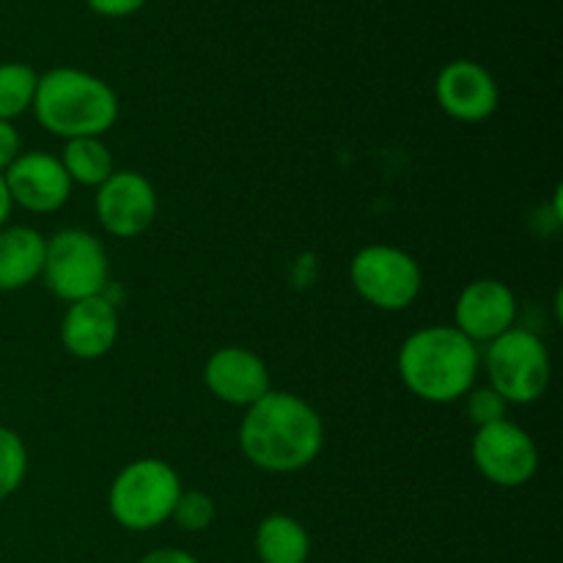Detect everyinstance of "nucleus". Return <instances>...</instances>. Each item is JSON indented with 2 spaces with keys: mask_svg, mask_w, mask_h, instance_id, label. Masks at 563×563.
Returning <instances> with one entry per match:
<instances>
[{
  "mask_svg": "<svg viewBox=\"0 0 563 563\" xmlns=\"http://www.w3.org/2000/svg\"><path fill=\"white\" fill-rule=\"evenodd\" d=\"M471 451L478 473L495 487H522L539 471L537 443L520 423L509 418L478 429Z\"/></svg>",
  "mask_w": 563,
  "mask_h": 563,
  "instance_id": "nucleus-8",
  "label": "nucleus"
},
{
  "mask_svg": "<svg viewBox=\"0 0 563 563\" xmlns=\"http://www.w3.org/2000/svg\"><path fill=\"white\" fill-rule=\"evenodd\" d=\"M97 220L115 240H135L152 229L157 218V192L137 170H113L93 198Z\"/></svg>",
  "mask_w": 563,
  "mask_h": 563,
  "instance_id": "nucleus-9",
  "label": "nucleus"
},
{
  "mask_svg": "<svg viewBox=\"0 0 563 563\" xmlns=\"http://www.w3.org/2000/svg\"><path fill=\"white\" fill-rule=\"evenodd\" d=\"M256 555L262 563H306L311 539L295 517L269 515L256 528Z\"/></svg>",
  "mask_w": 563,
  "mask_h": 563,
  "instance_id": "nucleus-16",
  "label": "nucleus"
},
{
  "mask_svg": "<svg viewBox=\"0 0 563 563\" xmlns=\"http://www.w3.org/2000/svg\"><path fill=\"white\" fill-rule=\"evenodd\" d=\"M137 563H201L196 559V555H190L187 550H179V548H159V550H152V553L143 555Z\"/></svg>",
  "mask_w": 563,
  "mask_h": 563,
  "instance_id": "nucleus-24",
  "label": "nucleus"
},
{
  "mask_svg": "<svg viewBox=\"0 0 563 563\" xmlns=\"http://www.w3.org/2000/svg\"><path fill=\"white\" fill-rule=\"evenodd\" d=\"M396 363L410 394L429 405H451L476 388L482 355L454 324H432L407 335Z\"/></svg>",
  "mask_w": 563,
  "mask_h": 563,
  "instance_id": "nucleus-2",
  "label": "nucleus"
},
{
  "mask_svg": "<svg viewBox=\"0 0 563 563\" xmlns=\"http://www.w3.org/2000/svg\"><path fill=\"white\" fill-rule=\"evenodd\" d=\"M170 520H174L181 531H190V533L207 531L214 520L212 495L201 493V489H190V493H185V489H181Z\"/></svg>",
  "mask_w": 563,
  "mask_h": 563,
  "instance_id": "nucleus-20",
  "label": "nucleus"
},
{
  "mask_svg": "<svg viewBox=\"0 0 563 563\" xmlns=\"http://www.w3.org/2000/svg\"><path fill=\"white\" fill-rule=\"evenodd\" d=\"M38 75L27 64H0V121H14L33 108Z\"/></svg>",
  "mask_w": 563,
  "mask_h": 563,
  "instance_id": "nucleus-18",
  "label": "nucleus"
},
{
  "mask_svg": "<svg viewBox=\"0 0 563 563\" xmlns=\"http://www.w3.org/2000/svg\"><path fill=\"white\" fill-rule=\"evenodd\" d=\"M47 240L31 225L0 229V291H20L42 278Z\"/></svg>",
  "mask_w": 563,
  "mask_h": 563,
  "instance_id": "nucleus-15",
  "label": "nucleus"
},
{
  "mask_svg": "<svg viewBox=\"0 0 563 563\" xmlns=\"http://www.w3.org/2000/svg\"><path fill=\"white\" fill-rule=\"evenodd\" d=\"M456 330L473 344H489L517 322V297L498 278H478L462 289L454 306Z\"/></svg>",
  "mask_w": 563,
  "mask_h": 563,
  "instance_id": "nucleus-12",
  "label": "nucleus"
},
{
  "mask_svg": "<svg viewBox=\"0 0 563 563\" xmlns=\"http://www.w3.org/2000/svg\"><path fill=\"white\" fill-rule=\"evenodd\" d=\"M179 495V473L168 462L146 456L121 467L110 484L108 506L113 520L126 531H154L170 520Z\"/></svg>",
  "mask_w": 563,
  "mask_h": 563,
  "instance_id": "nucleus-4",
  "label": "nucleus"
},
{
  "mask_svg": "<svg viewBox=\"0 0 563 563\" xmlns=\"http://www.w3.org/2000/svg\"><path fill=\"white\" fill-rule=\"evenodd\" d=\"M27 476V449L20 434L0 427V500L11 498Z\"/></svg>",
  "mask_w": 563,
  "mask_h": 563,
  "instance_id": "nucleus-19",
  "label": "nucleus"
},
{
  "mask_svg": "<svg viewBox=\"0 0 563 563\" xmlns=\"http://www.w3.org/2000/svg\"><path fill=\"white\" fill-rule=\"evenodd\" d=\"M240 449L258 471L297 473L322 454V416L289 390H269L245 410Z\"/></svg>",
  "mask_w": 563,
  "mask_h": 563,
  "instance_id": "nucleus-1",
  "label": "nucleus"
},
{
  "mask_svg": "<svg viewBox=\"0 0 563 563\" xmlns=\"http://www.w3.org/2000/svg\"><path fill=\"white\" fill-rule=\"evenodd\" d=\"M86 3L99 16H130L137 14L148 0H86Z\"/></svg>",
  "mask_w": 563,
  "mask_h": 563,
  "instance_id": "nucleus-22",
  "label": "nucleus"
},
{
  "mask_svg": "<svg viewBox=\"0 0 563 563\" xmlns=\"http://www.w3.org/2000/svg\"><path fill=\"white\" fill-rule=\"evenodd\" d=\"M42 278L47 289L66 302L104 295L110 278L108 251L88 231H58L47 240Z\"/></svg>",
  "mask_w": 563,
  "mask_h": 563,
  "instance_id": "nucleus-6",
  "label": "nucleus"
},
{
  "mask_svg": "<svg viewBox=\"0 0 563 563\" xmlns=\"http://www.w3.org/2000/svg\"><path fill=\"white\" fill-rule=\"evenodd\" d=\"M31 110L55 137H102L119 119V97L102 77L58 66L38 77Z\"/></svg>",
  "mask_w": 563,
  "mask_h": 563,
  "instance_id": "nucleus-3",
  "label": "nucleus"
},
{
  "mask_svg": "<svg viewBox=\"0 0 563 563\" xmlns=\"http://www.w3.org/2000/svg\"><path fill=\"white\" fill-rule=\"evenodd\" d=\"M11 209H14V203H11L9 187H5V181H3V174H0V229H3V225L9 223V218H11Z\"/></svg>",
  "mask_w": 563,
  "mask_h": 563,
  "instance_id": "nucleus-25",
  "label": "nucleus"
},
{
  "mask_svg": "<svg viewBox=\"0 0 563 563\" xmlns=\"http://www.w3.org/2000/svg\"><path fill=\"white\" fill-rule=\"evenodd\" d=\"M203 383L214 399L231 407H251L273 390L269 368L245 346H223L203 366Z\"/></svg>",
  "mask_w": 563,
  "mask_h": 563,
  "instance_id": "nucleus-13",
  "label": "nucleus"
},
{
  "mask_svg": "<svg viewBox=\"0 0 563 563\" xmlns=\"http://www.w3.org/2000/svg\"><path fill=\"white\" fill-rule=\"evenodd\" d=\"M350 280L357 295L379 311H405L423 286L416 256L394 245H366L352 256Z\"/></svg>",
  "mask_w": 563,
  "mask_h": 563,
  "instance_id": "nucleus-7",
  "label": "nucleus"
},
{
  "mask_svg": "<svg viewBox=\"0 0 563 563\" xmlns=\"http://www.w3.org/2000/svg\"><path fill=\"white\" fill-rule=\"evenodd\" d=\"M434 97L445 115L462 124H478L495 115L500 102L498 82L493 71L476 60H451L440 69L434 82Z\"/></svg>",
  "mask_w": 563,
  "mask_h": 563,
  "instance_id": "nucleus-10",
  "label": "nucleus"
},
{
  "mask_svg": "<svg viewBox=\"0 0 563 563\" xmlns=\"http://www.w3.org/2000/svg\"><path fill=\"white\" fill-rule=\"evenodd\" d=\"M11 203L33 214L58 212L71 196V181L55 154L25 152L5 168Z\"/></svg>",
  "mask_w": 563,
  "mask_h": 563,
  "instance_id": "nucleus-11",
  "label": "nucleus"
},
{
  "mask_svg": "<svg viewBox=\"0 0 563 563\" xmlns=\"http://www.w3.org/2000/svg\"><path fill=\"white\" fill-rule=\"evenodd\" d=\"M119 341V308L108 295L69 302L60 322V344L71 357L97 361Z\"/></svg>",
  "mask_w": 563,
  "mask_h": 563,
  "instance_id": "nucleus-14",
  "label": "nucleus"
},
{
  "mask_svg": "<svg viewBox=\"0 0 563 563\" xmlns=\"http://www.w3.org/2000/svg\"><path fill=\"white\" fill-rule=\"evenodd\" d=\"M506 410H509V405L504 401V396L495 394L489 385H484V388H471V394H467V418H471L478 429L489 427V423L495 421H504Z\"/></svg>",
  "mask_w": 563,
  "mask_h": 563,
  "instance_id": "nucleus-21",
  "label": "nucleus"
},
{
  "mask_svg": "<svg viewBox=\"0 0 563 563\" xmlns=\"http://www.w3.org/2000/svg\"><path fill=\"white\" fill-rule=\"evenodd\" d=\"M20 132L11 121H0V174H5L11 163L20 157Z\"/></svg>",
  "mask_w": 563,
  "mask_h": 563,
  "instance_id": "nucleus-23",
  "label": "nucleus"
},
{
  "mask_svg": "<svg viewBox=\"0 0 563 563\" xmlns=\"http://www.w3.org/2000/svg\"><path fill=\"white\" fill-rule=\"evenodd\" d=\"M58 159L60 165H64L71 185L82 187H99L115 170L113 154L104 146L102 137H77V141H66Z\"/></svg>",
  "mask_w": 563,
  "mask_h": 563,
  "instance_id": "nucleus-17",
  "label": "nucleus"
},
{
  "mask_svg": "<svg viewBox=\"0 0 563 563\" xmlns=\"http://www.w3.org/2000/svg\"><path fill=\"white\" fill-rule=\"evenodd\" d=\"M489 388L504 396L506 405H533L548 390L553 377V361L533 330L511 328L484 352Z\"/></svg>",
  "mask_w": 563,
  "mask_h": 563,
  "instance_id": "nucleus-5",
  "label": "nucleus"
}]
</instances>
